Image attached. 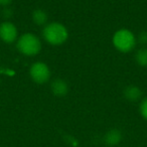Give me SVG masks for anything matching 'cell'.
<instances>
[{
	"label": "cell",
	"mask_w": 147,
	"mask_h": 147,
	"mask_svg": "<svg viewBox=\"0 0 147 147\" xmlns=\"http://www.w3.org/2000/svg\"><path fill=\"white\" fill-rule=\"evenodd\" d=\"M43 38L53 45H61L65 42L69 32L65 25L59 22H51L45 26L42 30Z\"/></svg>",
	"instance_id": "cell-1"
},
{
	"label": "cell",
	"mask_w": 147,
	"mask_h": 147,
	"mask_svg": "<svg viewBox=\"0 0 147 147\" xmlns=\"http://www.w3.org/2000/svg\"><path fill=\"white\" fill-rule=\"evenodd\" d=\"M29 75L33 82L37 84H45L51 78V71L45 63L36 61L29 69Z\"/></svg>",
	"instance_id": "cell-4"
},
{
	"label": "cell",
	"mask_w": 147,
	"mask_h": 147,
	"mask_svg": "<svg viewBox=\"0 0 147 147\" xmlns=\"http://www.w3.org/2000/svg\"><path fill=\"white\" fill-rule=\"evenodd\" d=\"M113 45L121 53H129L136 45V37L129 29H119L113 35Z\"/></svg>",
	"instance_id": "cell-3"
},
{
	"label": "cell",
	"mask_w": 147,
	"mask_h": 147,
	"mask_svg": "<svg viewBox=\"0 0 147 147\" xmlns=\"http://www.w3.org/2000/svg\"><path fill=\"white\" fill-rule=\"evenodd\" d=\"M2 14L5 18H9V17L12 16V10H11L10 8H8V7H5L2 11Z\"/></svg>",
	"instance_id": "cell-13"
},
{
	"label": "cell",
	"mask_w": 147,
	"mask_h": 147,
	"mask_svg": "<svg viewBox=\"0 0 147 147\" xmlns=\"http://www.w3.org/2000/svg\"><path fill=\"white\" fill-rule=\"evenodd\" d=\"M142 96V92L137 86H128L124 90V97L130 102H136Z\"/></svg>",
	"instance_id": "cell-8"
},
{
	"label": "cell",
	"mask_w": 147,
	"mask_h": 147,
	"mask_svg": "<svg viewBox=\"0 0 147 147\" xmlns=\"http://www.w3.org/2000/svg\"><path fill=\"white\" fill-rule=\"evenodd\" d=\"M17 28L13 23L5 21L0 24V38L2 41L6 43L14 42L17 38Z\"/></svg>",
	"instance_id": "cell-5"
},
{
	"label": "cell",
	"mask_w": 147,
	"mask_h": 147,
	"mask_svg": "<svg viewBox=\"0 0 147 147\" xmlns=\"http://www.w3.org/2000/svg\"><path fill=\"white\" fill-rule=\"evenodd\" d=\"M140 114L145 120H147V98L141 102L140 104Z\"/></svg>",
	"instance_id": "cell-11"
},
{
	"label": "cell",
	"mask_w": 147,
	"mask_h": 147,
	"mask_svg": "<svg viewBox=\"0 0 147 147\" xmlns=\"http://www.w3.org/2000/svg\"><path fill=\"white\" fill-rule=\"evenodd\" d=\"M32 20L33 22L36 25H45L47 24V20H49V16H47V13L45 10H41V9H36L32 12Z\"/></svg>",
	"instance_id": "cell-9"
},
{
	"label": "cell",
	"mask_w": 147,
	"mask_h": 147,
	"mask_svg": "<svg viewBox=\"0 0 147 147\" xmlns=\"http://www.w3.org/2000/svg\"><path fill=\"white\" fill-rule=\"evenodd\" d=\"M51 90L57 97H63L67 94L69 91V87L67 84L61 79H55L53 81L51 85Z\"/></svg>",
	"instance_id": "cell-6"
},
{
	"label": "cell",
	"mask_w": 147,
	"mask_h": 147,
	"mask_svg": "<svg viewBox=\"0 0 147 147\" xmlns=\"http://www.w3.org/2000/svg\"><path fill=\"white\" fill-rule=\"evenodd\" d=\"M16 47L22 55L32 57L40 51L41 42L36 35L32 33H25L18 38Z\"/></svg>",
	"instance_id": "cell-2"
},
{
	"label": "cell",
	"mask_w": 147,
	"mask_h": 147,
	"mask_svg": "<svg viewBox=\"0 0 147 147\" xmlns=\"http://www.w3.org/2000/svg\"><path fill=\"white\" fill-rule=\"evenodd\" d=\"M135 61L141 67H147V49H140L135 53Z\"/></svg>",
	"instance_id": "cell-10"
},
{
	"label": "cell",
	"mask_w": 147,
	"mask_h": 147,
	"mask_svg": "<svg viewBox=\"0 0 147 147\" xmlns=\"http://www.w3.org/2000/svg\"><path fill=\"white\" fill-rule=\"evenodd\" d=\"M122 133L118 129H111L104 136V141L108 146H116L122 141Z\"/></svg>",
	"instance_id": "cell-7"
},
{
	"label": "cell",
	"mask_w": 147,
	"mask_h": 147,
	"mask_svg": "<svg viewBox=\"0 0 147 147\" xmlns=\"http://www.w3.org/2000/svg\"><path fill=\"white\" fill-rule=\"evenodd\" d=\"M12 0H0V6H7L11 3Z\"/></svg>",
	"instance_id": "cell-14"
},
{
	"label": "cell",
	"mask_w": 147,
	"mask_h": 147,
	"mask_svg": "<svg viewBox=\"0 0 147 147\" xmlns=\"http://www.w3.org/2000/svg\"><path fill=\"white\" fill-rule=\"evenodd\" d=\"M138 41L142 45H147V31L143 30L139 33L138 35Z\"/></svg>",
	"instance_id": "cell-12"
}]
</instances>
